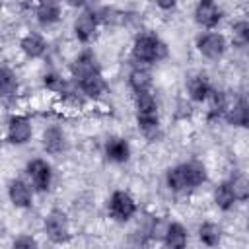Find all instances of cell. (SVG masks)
I'll return each mask as SVG.
<instances>
[{"label": "cell", "mask_w": 249, "mask_h": 249, "mask_svg": "<svg viewBox=\"0 0 249 249\" xmlns=\"http://www.w3.org/2000/svg\"><path fill=\"white\" fill-rule=\"evenodd\" d=\"M150 113H158L156 97L150 93V89L136 93V115H150Z\"/></svg>", "instance_id": "603a6c76"}, {"label": "cell", "mask_w": 249, "mask_h": 249, "mask_svg": "<svg viewBox=\"0 0 249 249\" xmlns=\"http://www.w3.org/2000/svg\"><path fill=\"white\" fill-rule=\"evenodd\" d=\"M224 117L231 126H249V101L243 97L235 99L233 105H228Z\"/></svg>", "instance_id": "7c38bea8"}, {"label": "cell", "mask_w": 249, "mask_h": 249, "mask_svg": "<svg viewBox=\"0 0 249 249\" xmlns=\"http://www.w3.org/2000/svg\"><path fill=\"white\" fill-rule=\"evenodd\" d=\"M187 91H189V95H191L193 101H206V99L210 97V93H212V88H210L206 76H200V74H198V76L189 78V82H187Z\"/></svg>", "instance_id": "2e32d148"}, {"label": "cell", "mask_w": 249, "mask_h": 249, "mask_svg": "<svg viewBox=\"0 0 249 249\" xmlns=\"http://www.w3.org/2000/svg\"><path fill=\"white\" fill-rule=\"evenodd\" d=\"M8 195H10V200L16 208H29L31 202H33V191L31 187L21 181V179H14L10 181V187H8Z\"/></svg>", "instance_id": "30bf717a"}, {"label": "cell", "mask_w": 249, "mask_h": 249, "mask_svg": "<svg viewBox=\"0 0 249 249\" xmlns=\"http://www.w3.org/2000/svg\"><path fill=\"white\" fill-rule=\"evenodd\" d=\"M97 14L93 10H84L74 21V33L82 43H89L97 33Z\"/></svg>", "instance_id": "52a82bcc"}, {"label": "cell", "mask_w": 249, "mask_h": 249, "mask_svg": "<svg viewBox=\"0 0 249 249\" xmlns=\"http://www.w3.org/2000/svg\"><path fill=\"white\" fill-rule=\"evenodd\" d=\"M27 175H29V179H31V185L35 187V191H47L49 187H51V181H53V169H51V165L45 161V160H41V158H37V160H31L29 163H27Z\"/></svg>", "instance_id": "8992f818"}, {"label": "cell", "mask_w": 249, "mask_h": 249, "mask_svg": "<svg viewBox=\"0 0 249 249\" xmlns=\"http://www.w3.org/2000/svg\"><path fill=\"white\" fill-rule=\"evenodd\" d=\"M45 86L49 88V89H53V91H62L64 89V80L58 76V74H47L45 76Z\"/></svg>", "instance_id": "83f0119b"}, {"label": "cell", "mask_w": 249, "mask_h": 249, "mask_svg": "<svg viewBox=\"0 0 249 249\" xmlns=\"http://www.w3.org/2000/svg\"><path fill=\"white\" fill-rule=\"evenodd\" d=\"M43 148H45L49 154H60V152L66 148L64 132H62L58 126H49V128L43 132Z\"/></svg>", "instance_id": "5bb4252c"}, {"label": "cell", "mask_w": 249, "mask_h": 249, "mask_svg": "<svg viewBox=\"0 0 249 249\" xmlns=\"http://www.w3.org/2000/svg\"><path fill=\"white\" fill-rule=\"evenodd\" d=\"M128 84H130V88H132L136 93L148 91V88H150V84H152V76H150V72H148L146 68H134V70L130 72V76H128Z\"/></svg>", "instance_id": "7402d4cb"}, {"label": "cell", "mask_w": 249, "mask_h": 249, "mask_svg": "<svg viewBox=\"0 0 249 249\" xmlns=\"http://www.w3.org/2000/svg\"><path fill=\"white\" fill-rule=\"evenodd\" d=\"M214 202L218 208L222 210H230L237 200L231 193V187H230V181H222L216 189H214Z\"/></svg>", "instance_id": "ffe728a7"}, {"label": "cell", "mask_w": 249, "mask_h": 249, "mask_svg": "<svg viewBox=\"0 0 249 249\" xmlns=\"http://www.w3.org/2000/svg\"><path fill=\"white\" fill-rule=\"evenodd\" d=\"M158 6H160V8H173V6H175V2H160Z\"/></svg>", "instance_id": "f1b7e54d"}, {"label": "cell", "mask_w": 249, "mask_h": 249, "mask_svg": "<svg viewBox=\"0 0 249 249\" xmlns=\"http://www.w3.org/2000/svg\"><path fill=\"white\" fill-rule=\"evenodd\" d=\"M78 84H80L82 91H84L88 97H99V95L107 89V84H105V80H103L101 72H93V74H89V76L82 78Z\"/></svg>", "instance_id": "ac0fdd59"}, {"label": "cell", "mask_w": 249, "mask_h": 249, "mask_svg": "<svg viewBox=\"0 0 249 249\" xmlns=\"http://www.w3.org/2000/svg\"><path fill=\"white\" fill-rule=\"evenodd\" d=\"M12 249H39V243H37L35 237L23 233V235H18V237L14 239Z\"/></svg>", "instance_id": "4316f807"}, {"label": "cell", "mask_w": 249, "mask_h": 249, "mask_svg": "<svg viewBox=\"0 0 249 249\" xmlns=\"http://www.w3.org/2000/svg\"><path fill=\"white\" fill-rule=\"evenodd\" d=\"M195 19L198 25L206 27V29H212L220 23L222 19V10L218 8V4L210 2V0H202L196 4L195 8Z\"/></svg>", "instance_id": "ba28073f"}, {"label": "cell", "mask_w": 249, "mask_h": 249, "mask_svg": "<svg viewBox=\"0 0 249 249\" xmlns=\"http://www.w3.org/2000/svg\"><path fill=\"white\" fill-rule=\"evenodd\" d=\"M136 212V202L134 198L124 193V191H115L109 198V214L111 218H115L117 222H126L134 216Z\"/></svg>", "instance_id": "5b68a950"}, {"label": "cell", "mask_w": 249, "mask_h": 249, "mask_svg": "<svg viewBox=\"0 0 249 249\" xmlns=\"http://www.w3.org/2000/svg\"><path fill=\"white\" fill-rule=\"evenodd\" d=\"M230 187L231 193L235 196V200H247L249 198V179L243 175H235L230 179Z\"/></svg>", "instance_id": "d4e9b609"}, {"label": "cell", "mask_w": 249, "mask_h": 249, "mask_svg": "<svg viewBox=\"0 0 249 249\" xmlns=\"http://www.w3.org/2000/svg\"><path fill=\"white\" fill-rule=\"evenodd\" d=\"M0 89H2V95H4V97L14 95L16 89H18L16 74H14L8 66H2V70H0Z\"/></svg>", "instance_id": "cb8c5ba5"}, {"label": "cell", "mask_w": 249, "mask_h": 249, "mask_svg": "<svg viewBox=\"0 0 249 249\" xmlns=\"http://www.w3.org/2000/svg\"><path fill=\"white\" fill-rule=\"evenodd\" d=\"M231 31H233V35H235V39H237L239 43L249 45V21H245V19L235 21V23L231 25Z\"/></svg>", "instance_id": "484cf974"}, {"label": "cell", "mask_w": 249, "mask_h": 249, "mask_svg": "<svg viewBox=\"0 0 249 249\" xmlns=\"http://www.w3.org/2000/svg\"><path fill=\"white\" fill-rule=\"evenodd\" d=\"M165 54H167V47H165V43L158 35H154V33H140L134 39L132 56H134L136 62L150 64V62H156V60L163 58Z\"/></svg>", "instance_id": "7a4b0ae2"}, {"label": "cell", "mask_w": 249, "mask_h": 249, "mask_svg": "<svg viewBox=\"0 0 249 249\" xmlns=\"http://www.w3.org/2000/svg\"><path fill=\"white\" fill-rule=\"evenodd\" d=\"M19 47H21V51H23L29 58H39V56H43V53H45V49H47V43H45V39H43L39 33H27V35L21 39Z\"/></svg>", "instance_id": "e0dca14e"}, {"label": "cell", "mask_w": 249, "mask_h": 249, "mask_svg": "<svg viewBox=\"0 0 249 249\" xmlns=\"http://www.w3.org/2000/svg\"><path fill=\"white\" fill-rule=\"evenodd\" d=\"M35 16L39 19V23L43 25H49V23H54L60 19V4L56 2H41L35 10Z\"/></svg>", "instance_id": "d6986e66"}, {"label": "cell", "mask_w": 249, "mask_h": 249, "mask_svg": "<svg viewBox=\"0 0 249 249\" xmlns=\"http://www.w3.org/2000/svg\"><path fill=\"white\" fill-rule=\"evenodd\" d=\"M226 47H228L226 37L218 31H208V33H202V35L196 37V49L206 58L218 60L226 53Z\"/></svg>", "instance_id": "277c9868"}, {"label": "cell", "mask_w": 249, "mask_h": 249, "mask_svg": "<svg viewBox=\"0 0 249 249\" xmlns=\"http://www.w3.org/2000/svg\"><path fill=\"white\" fill-rule=\"evenodd\" d=\"M105 156H107V160H111L115 163H124L130 158V146L124 138L113 136L105 144Z\"/></svg>", "instance_id": "4fadbf2b"}, {"label": "cell", "mask_w": 249, "mask_h": 249, "mask_svg": "<svg viewBox=\"0 0 249 249\" xmlns=\"http://www.w3.org/2000/svg\"><path fill=\"white\" fill-rule=\"evenodd\" d=\"M198 237H200V241H202L204 245L216 247V245L220 243V239H222V230H220V226L214 224V222H204V224L198 228Z\"/></svg>", "instance_id": "44dd1931"}, {"label": "cell", "mask_w": 249, "mask_h": 249, "mask_svg": "<svg viewBox=\"0 0 249 249\" xmlns=\"http://www.w3.org/2000/svg\"><path fill=\"white\" fill-rule=\"evenodd\" d=\"M70 70H72V76H74L78 82H80L82 78H86V76L93 74V72H99V66H97V58H95V54H93L91 51H84V53H82V54H78V58L72 62Z\"/></svg>", "instance_id": "8fae6325"}, {"label": "cell", "mask_w": 249, "mask_h": 249, "mask_svg": "<svg viewBox=\"0 0 249 249\" xmlns=\"http://www.w3.org/2000/svg\"><path fill=\"white\" fill-rule=\"evenodd\" d=\"M165 181L173 193H183V191L195 189L206 181V167L196 160L179 163V165L167 169Z\"/></svg>", "instance_id": "6da1fadb"}, {"label": "cell", "mask_w": 249, "mask_h": 249, "mask_svg": "<svg viewBox=\"0 0 249 249\" xmlns=\"http://www.w3.org/2000/svg\"><path fill=\"white\" fill-rule=\"evenodd\" d=\"M33 130H31V123L27 121V117L21 115H14L8 123V140L12 144H25L31 138Z\"/></svg>", "instance_id": "9c48e42d"}, {"label": "cell", "mask_w": 249, "mask_h": 249, "mask_svg": "<svg viewBox=\"0 0 249 249\" xmlns=\"http://www.w3.org/2000/svg\"><path fill=\"white\" fill-rule=\"evenodd\" d=\"M167 249H185L187 247V230L179 222H169L163 237Z\"/></svg>", "instance_id": "9a60e30c"}, {"label": "cell", "mask_w": 249, "mask_h": 249, "mask_svg": "<svg viewBox=\"0 0 249 249\" xmlns=\"http://www.w3.org/2000/svg\"><path fill=\"white\" fill-rule=\"evenodd\" d=\"M45 233L53 243H66L70 239V228L62 210H51L45 218Z\"/></svg>", "instance_id": "3957f363"}]
</instances>
